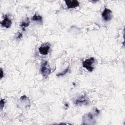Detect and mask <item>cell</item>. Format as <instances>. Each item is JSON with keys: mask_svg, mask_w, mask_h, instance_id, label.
<instances>
[{"mask_svg": "<svg viewBox=\"0 0 125 125\" xmlns=\"http://www.w3.org/2000/svg\"><path fill=\"white\" fill-rule=\"evenodd\" d=\"M50 49V45L48 42L43 43L39 48V51L41 54L42 55H46L49 53Z\"/></svg>", "mask_w": 125, "mask_h": 125, "instance_id": "obj_5", "label": "cell"}, {"mask_svg": "<svg viewBox=\"0 0 125 125\" xmlns=\"http://www.w3.org/2000/svg\"><path fill=\"white\" fill-rule=\"evenodd\" d=\"M64 1L68 9L76 8L80 5L79 2L77 0H66Z\"/></svg>", "mask_w": 125, "mask_h": 125, "instance_id": "obj_7", "label": "cell"}, {"mask_svg": "<svg viewBox=\"0 0 125 125\" xmlns=\"http://www.w3.org/2000/svg\"><path fill=\"white\" fill-rule=\"evenodd\" d=\"M41 72L43 77H47L51 72V69L47 61L42 62L41 67Z\"/></svg>", "mask_w": 125, "mask_h": 125, "instance_id": "obj_2", "label": "cell"}, {"mask_svg": "<svg viewBox=\"0 0 125 125\" xmlns=\"http://www.w3.org/2000/svg\"><path fill=\"white\" fill-rule=\"evenodd\" d=\"M102 16L105 21H109L112 18V12L110 9L105 7L102 12Z\"/></svg>", "mask_w": 125, "mask_h": 125, "instance_id": "obj_6", "label": "cell"}, {"mask_svg": "<svg viewBox=\"0 0 125 125\" xmlns=\"http://www.w3.org/2000/svg\"><path fill=\"white\" fill-rule=\"evenodd\" d=\"M5 100L3 99H1L0 100V109L1 110L2 109V108H3L4 104H5Z\"/></svg>", "mask_w": 125, "mask_h": 125, "instance_id": "obj_12", "label": "cell"}, {"mask_svg": "<svg viewBox=\"0 0 125 125\" xmlns=\"http://www.w3.org/2000/svg\"><path fill=\"white\" fill-rule=\"evenodd\" d=\"M32 20L33 21H38L39 22H42V17L38 14H35L32 17Z\"/></svg>", "mask_w": 125, "mask_h": 125, "instance_id": "obj_10", "label": "cell"}, {"mask_svg": "<svg viewBox=\"0 0 125 125\" xmlns=\"http://www.w3.org/2000/svg\"><path fill=\"white\" fill-rule=\"evenodd\" d=\"M69 70V66H68V67L67 68H66L63 72H62L61 73H58L57 74V76L58 77H60V76H62L65 74H66Z\"/></svg>", "mask_w": 125, "mask_h": 125, "instance_id": "obj_11", "label": "cell"}, {"mask_svg": "<svg viewBox=\"0 0 125 125\" xmlns=\"http://www.w3.org/2000/svg\"><path fill=\"white\" fill-rule=\"evenodd\" d=\"M4 76V73L3 71V70L2 68H0V79H2V77Z\"/></svg>", "mask_w": 125, "mask_h": 125, "instance_id": "obj_14", "label": "cell"}, {"mask_svg": "<svg viewBox=\"0 0 125 125\" xmlns=\"http://www.w3.org/2000/svg\"><path fill=\"white\" fill-rule=\"evenodd\" d=\"M1 25L2 27H4L5 28H8L11 27L12 25V21L9 18L7 15H5L4 16L3 20L0 22Z\"/></svg>", "mask_w": 125, "mask_h": 125, "instance_id": "obj_8", "label": "cell"}, {"mask_svg": "<svg viewBox=\"0 0 125 125\" xmlns=\"http://www.w3.org/2000/svg\"><path fill=\"white\" fill-rule=\"evenodd\" d=\"M95 62V59L93 57H91L84 61L83 62V66L86 68L89 72H92L94 69L93 64Z\"/></svg>", "mask_w": 125, "mask_h": 125, "instance_id": "obj_3", "label": "cell"}, {"mask_svg": "<svg viewBox=\"0 0 125 125\" xmlns=\"http://www.w3.org/2000/svg\"><path fill=\"white\" fill-rule=\"evenodd\" d=\"M100 113V111L96 108L93 113L89 112L85 114L83 117V124H94V121H95V116L98 115Z\"/></svg>", "mask_w": 125, "mask_h": 125, "instance_id": "obj_1", "label": "cell"}, {"mask_svg": "<svg viewBox=\"0 0 125 125\" xmlns=\"http://www.w3.org/2000/svg\"><path fill=\"white\" fill-rule=\"evenodd\" d=\"M29 23H30V22L29 21L28 18H27L26 19L24 20V21H23L21 22V23L20 25V26L21 28V29H22V30H25V28L29 26Z\"/></svg>", "mask_w": 125, "mask_h": 125, "instance_id": "obj_9", "label": "cell"}, {"mask_svg": "<svg viewBox=\"0 0 125 125\" xmlns=\"http://www.w3.org/2000/svg\"><path fill=\"white\" fill-rule=\"evenodd\" d=\"M75 104L77 105H86L89 104V101L86 95H81L76 99Z\"/></svg>", "mask_w": 125, "mask_h": 125, "instance_id": "obj_4", "label": "cell"}, {"mask_svg": "<svg viewBox=\"0 0 125 125\" xmlns=\"http://www.w3.org/2000/svg\"><path fill=\"white\" fill-rule=\"evenodd\" d=\"M22 37V34L21 33H18L17 35V39H21Z\"/></svg>", "mask_w": 125, "mask_h": 125, "instance_id": "obj_13", "label": "cell"}]
</instances>
